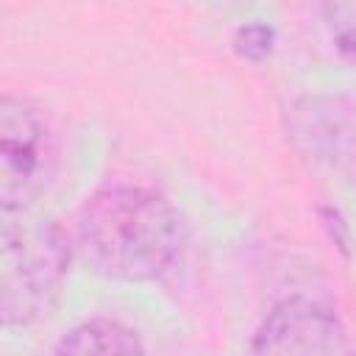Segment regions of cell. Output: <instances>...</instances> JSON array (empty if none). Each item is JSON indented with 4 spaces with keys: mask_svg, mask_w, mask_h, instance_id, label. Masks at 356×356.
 Instances as JSON below:
<instances>
[{
    "mask_svg": "<svg viewBox=\"0 0 356 356\" xmlns=\"http://www.w3.org/2000/svg\"><path fill=\"white\" fill-rule=\"evenodd\" d=\"M323 19L337 50L356 64V3H328L323 6Z\"/></svg>",
    "mask_w": 356,
    "mask_h": 356,
    "instance_id": "8992f818",
    "label": "cell"
},
{
    "mask_svg": "<svg viewBox=\"0 0 356 356\" xmlns=\"http://www.w3.org/2000/svg\"><path fill=\"white\" fill-rule=\"evenodd\" d=\"M78 248L103 278H159L181 250L178 211L145 186H106L78 214Z\"/></svg>",
    "mask_w": 356,
    "mask_h": 356,
    "instance_id": "6da1fadb",
    "label": "cell"
},
{
    "mask_svg": "<svg viewBox=\"0 0 356 356\" xmlns=\"http://www.w3.org/2000/svg\"><path fill=\"white\" fill-rule=\"evenodd\" d=\"M273 42H275V36H273V28H267V25H242L234 36L236 53L248 61L267 58L273 53Z\"/></svg>",
    "mask_w": 356,
    "mask_h": 356,
    "instance_id": "52a82bcc",
    "label": "cell"
},
{
    "mask_svg": "<svg viewBox=\"0 0 356 356\" xmlns=\"http://www.w3.org/2000/svg\"><path fill=\"white\" fill-rule=\"evenodd\" d=\"M248 356H356V348L331 309L289 298L259 323Z\"/></svg>",
    "mask_w": 356,
    "mask_h": 356,
    "instance_id": "277c9868",
    "label": "cell"
},
{
    "mask_svg": "<svg viewBox=\"0 0 356 356\" xmlns=\"http://www.w3.org/2000/svg\"><path fill=\"white\" fill-rule=\"evenodd\" d=\"M70 245L53 220L25 211L6 214L0 236V314L3 323L28 325L47 314L61 295Z\"/></svg>",
    "mask_w": 356,
    "mask_h": 356,
    "instance_id": "7a4b0ae2",
    "label": "cell"
},
{
    "mask_svg": "<svg viewBox=\"0 0 356 356\" xmlns=\"http://www.w3.org/2000/svg\"><path fill=\"white\" fill-rule=\"evenodd\" d=\"M58 164L53 125L33 100L3 95L0 100V206L3 214L28 211L50 186Z\"/></svg>",
    "mask_w": 356,
    "mask_h": 356,
    "instance_id": "3957f363",
    "label": "cell"
},
{
    "mask_svg": "<svg viewBox=\"0 0 356 356\" xmlns=\"http://www.w3.org/2000/svg\"><path fill=\"white\" fill-rule=\"evenodd\" d=\"M53 356H145V348L125 323L97 317L64 334Z\"/></svg>",
    "mask_w": 356,
    "mask_h": 356,
    "instance_id": "5b68a950",
    "label": "cell"
}]
</instances>
